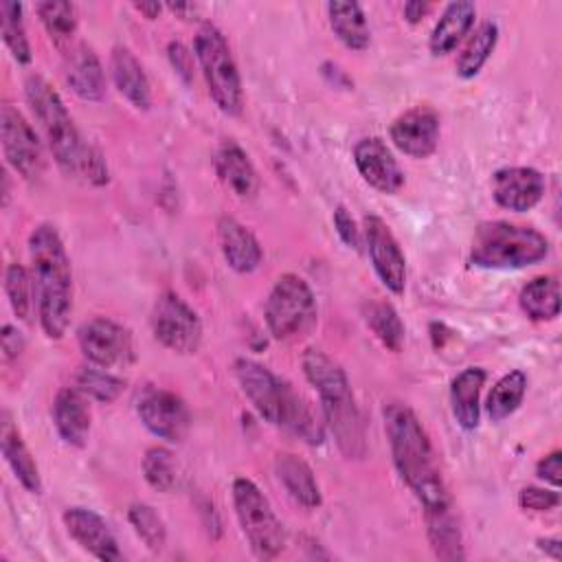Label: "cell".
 I'll use <instances>...</instances> for the list:
<instances>
[{
  "instance_id": "cell-27",
  "label": "cell",
  "mask_w": 562,
  "mask_h": 562,
  "mask_svg": "<svg viewBox=\"0 0 562 562\" xmlns=\"http://www.w3.org/2000/svg\"><path fill=\"white\" fill-rule=\"evenodd\" d=\"M0 446H2L4 461H7L9 468L13 470L15 479L20 481V485H22L26 492H31V494H40V492H42V479H40L37 463L33 461V457H31L26 443L22 441L18 428L11 424L9 413H2Z\"/></svg>"
},
{
  "instance_id": "cell-43",
  "label": "cell",
  "mask_w": 562,
  "mask_h": 562,
  "mask_svg": "<svg viewBox=\"0 0 562 562\" xmlns=\"http://www.w3.org/2000/svg\"><path fill=\"white\" fill-rule=\"evenodd\" d=\"M536 474L538 479H542L544 483L560 487L562 481V452L553 450L549 454H544L538 463H536Z\"/></svg>"
},
{
  "instance_id": "cell-34",
  "label": "cell",
  "mask_w": 562,
  "mask_h": 562,
  "mask_svg": "<svg viewBox=\"0 0 562 562\" xmlns=\"http://www.w3.org/2000/svg\"><path fill=\"white\" fill-rule=\"evenodd\" d=\"M0 33H2V40H4L11 57L18 64H29L33 55H31V44L26 37L20 2H13V0L0 2Z\"/></svg>"
},
{
  "instance_id": "cell-7",
  "label": "cell",
  "mask_w": 562,
  "mask_h": 562,
  "mask_svg": "<svg viewBox=\"0 0 562 562\" xmlns=\"http://www.w3.org/2000/svg\"><path fill=\"white\" fill-rule=\"evenodd\" d=\"M193 50L213 103L226 116H237L244 103L241 77L222 31L213 22H204L195 33Z\"/></svg>"
},
{
  "instance_id": "cell-5",
  "label": "cell",
  "mask_w": 562,
  "mask_h": 562,
  "mask_svg": "<svg viewBox=\"0 0 562 562\" xmlns=\"http://www.w3.org/2000/svg\"><path fill=\"white\" fill-rule=\"evenodd\" d=\"M301 367L307 382L321 395L325 428L334 435L338 450L347 459H362L367 454V437L362 415L353 400L345 369L325 351L310 347L301 356Z\"/></svg>"
},
{
  "instance_id": "cell-44",
  "label": "cell",
  "mask_w": 562,
  "mask_h": 562,
  "mask_svg": "<svg viewBox=\"0 0 562 562\" xmlns=\"http://www.w3.org/2000/svg\"><path fill=\"white\" fill-rule=\"evenodd\" d=\"M0 345H2V358H4V362H11V360H15L20 353H22V349H24V338H22V334L13 327V325H2V334H0Z\"/></svg>"
},
{
  "instance_id": "cell-20",
  "label": "cell",
  "mask_w": 562,
  "mask_h": 562,
  "mask_svg": "<svg viewBox=\"0 0 562 562\" xmlns=\"http://www.w3.org/2000/svg\"><path fill=\"white\" fill-rule=\"evenodd\" d=\"M53 424L64 443L83 448L90 435V406L86 395L75 389H61L53 400Z\"/></svg>"
},
{
  "instance_id": "cell-26",
  "label": "cell",
  "mask_w": 562,
  "mask_h": 562,
  "mask_svg": "<svg viewBox=\"0 0 562 562\" xmlns=\"http://www.w3.org/2000/svg\"><path fill=\"white\" fill-rule=\"evenodd\" d=\"M485 384V369L468 367L450 384V404L457 424L463 430H474L481 419V389Z\"/></svg>"
},
{
  "instance_id": "cell-2",
  "label": "cell",
  "mask_w": 562,
  "mask_h": 562,
  "mask_svg": "<svg viewBox=\"0 0 562 562\" xmlns=\"http://www.w3.org/2000/svg\"><path fill=\"white\" fill-rule=\"evenodd\" d=\"M384 430L393 465L424 512L452 507L432 443L417 415L400 402L384 406Z\"/></svg>"
},
{
  "instance_id": "cell-36",
  "label": "cell",
  "mask_w": 562,
  "mask_h": 562,
  "mask_svg": "<svg viewBox=\"0 0 562 562\" xmlns=\"http://www.w3.org/2000/svg\"><path fill=\"white\" fill-rule=\"evenodd\" d=\"M4 292L15 316L22 321H31L33 305H35V283H33V274L22 263L7 266Z\"/></svg>"
},
{
  "instance_id": "cell-6",
  "label": "cell",
  "mask_w": 562,
  "mask_h": 562,
  "mask_svg": "<svg viewBox=\"0 0 562 562\" xmlns=\"http://www.w3.org/2000/svg\"><path fill=\"white\" fill-rule=\"evenodd\" d=\"M547 255L549 241L540 231L505 220L479 224L470 246V263L487 270L527 268Z\"/></svg>"
},
{
  "instance_id": "cell-45",
  "label": "cell",
  "mask_w": 562,
  "mask_h": 562,
  "mask_svg": "<svg viewBox=\"0 0 562 562\" xmlns=\"http://www.w3.org/2000/svg\"><path fill=\"white\" fill-rule=\"evenodd\" d=\"M428 11H430V4H428V2L411 0V2L404 4V18H406V22H411V24H417L419 20H424Z\"/></svg>"
},
{
  "instance_id": "cell-10",
  "label": "cell",
  "mask_w": 562,
  "mask_h": 562,
  "mask_svg": "<svg viewBox=\"0 0 562 562\" xmlns=\"http://www.w3.org/2000/svg\"><path fill=\"white\" fill-rule=\"evenodd\" d=\"M156 340L176 353H195L202 345V323L195 310L176 292H162L151 310Z\"/></svg>"
},
{
  "instance_id": "cell-17",
  "label": "cell",
  "mask_w": 562,
  "mask_h": 562,
  "mask_svg": "<svg viewBox=\"0 0 562 562\" xmlns=\"http://www.w3.org/2000/svg\"><path fill=\"white\" fill-rule=\"evenodd\" d=\"M353 162L362 180L380 193H397L404 187V171L386 143L378 136H367L356 143Z\"/></svg>"
},
{
  "instance_id": "cell-42",
  "label": "cell",
  "mask_w": 562,
  "mask_h": 562,
  "mask_svg": "<svg viewBox=\"0 0 562 562\" xmlns=\"http://www.w3.org/2000/svg\"><path fill=\"white\" fill-rule=\"evenodd\" d=\"M167 55H169V61L176 68V72L187 83H191V79H193V55L189 53V48L182 42H169Z\"/></svg>"
},
{
  "instance_id": "cell-16",
  "label": "cell",
  "mask_w": 562,
  "mask_h": 562,
  "mask_svg": "<svg viewBox=\"0 0 562 562\" xmlns=\"http://www.w3.org/2000/svg\"><path fill=\"white\" fill-rule=\"evenodd\" d=\"M544 176L533 167H503L492 176V198L507 211H531L544 195Z\"/></svg>"
},
{
  "instance_id": "cell-47",
  "label": "cell",
  "mask_w": 562,
  "mask_h": 562,
  "mask_svg": "<svg viewBox=\"0 0 562 562\" xmlns=\"http://www.w3.org/2000/svg\"><path fill=\"white\" fill-rule=\"evenodd\" d=\"M134 9L149 20H156L162 11V4L160 2H134Z\"/></svg>"
},
{
  "instance_id": "cell-46",
  "label": "cell",
  "mask_w": 562,
  "mask_h": 562,
  "mask_svg": "<svg viewBox=\"0 0 562 562\" xmlns=\"http://www.w3.org/2000/svg\"><path fill=\"white\" fill-rule=\"evenodd\" d=\"M538 549L544 551L553 560H562V542L558 538H538L536 540Z\"/></svg>"
},
{
  "instance_id": "cell-35",
  "label": "cell",
  "mask_w": 562,
  "mask_h": 562,
  "mask_svg": "<svg viewBox=\"0 0 562 562\" xmlns=\"http://www.w3.org/2000/svg\"><path fill=\"white\" fill-rule=\"evenodd\" d=\"M35 11H37L48 37L57 46H66L72 40L75 31H77V9L72 2L46 0V2H37Z\"/></svg>"
},
{
  "instance_id": "cell-18",
  "label": "cell",
  "mask_w": 562,
  "mask_h": 562,
  "mask_svg": "<svg viewBox=\"0 0 562 562\" xmlns=\"http://www.w3.org/2000/svg\"><path fill=\"white\" fill-rule=\"evenodd\" d=\"M64 525L68 536L90 555L103 562H119L123 553L116 544V538L108 522L88 507H68L64 512Z\"/></svg>"
},
{
  "instance_id": "cell-28",
  "label": "cell",
  "mask_w": 562,
  "mask_h": 562,
  "mask_svg": "<svg viewBox=\"0 0 562 562\" xmlns=\"http://www.w3.org/2000/svg\"><path fill=\"white\" fill-rule=\"evenodd\" d=\"M327 18L334 35L351 50H364L371 44V31L358 2H327Z\"/></svg>"
},
{
  "instance_id": "cell-21",
  "label": "cell",
  "mask_w": 562,
  "mask_h": 562,
  "mask_svg": "<svg viewBox=\"0 0 562 562\" xmlns=\"http://www.w3.org/2000/svg\"><path fill=\"white\" fill-rule=\"evenodd\" d=\"M213 167L217 178L231 189L237 198L250 200L259 191V176L255 165L250 162L248 154L235 143V140H224L213 158Z\"/></svg>"
},
{
  "instance_id": "cell-13",
  "label": "cell",
  "mask_w": 562,
  "mask_h": 562,
  "mask_svg": "<svg viewBox=\"0 0 562 562\" xmlns=\"http://www.w3.org/2000/svg\"><path fill=\"white\" fill-rule=\"evenodd\" d=\"M136 413L143 422V426L167 441H182L189 432L191 415L187 404L171 391L147 386L138 393L136 400Z\"/></svg>"
},
{
  "instance_id": "cell-25",
  "label": "cell",
  "mask_w": 562,
  "mask_h": 562,
  "mask_svg": "<svg viewBox=\"0 0 562 562\" xmlns=\"http://www.w3.org/2000/svg\"><path fill=\"white\" fill-rule=\"evenodd\" d=\"M474 18H476V7L468 0H457L446 4L428 40L430 53L437 57L452 53L474 26Z\"/></svg>"
},
{
  "instance_id": "cell-33",
  "label": "cell",
  "mask_w": 562,
  "mask_h": 562,
  "mask_svg": "<svg viewBox=\"0 0 562 562\" xmlns=\"http://www.w3.org/2000/svg\"><path fill=\"white\" fill-rule=\"evenodd\" d=\"M364 321L375 338L391 351H400L404 342V323L395 307L386 301H371L364 307Z\"/></svg>"
},
{
  "instance_id": "cell-4",
  "label": "cell",
  "mask_w": 562,
  "mask_h": 562,
  "mask_svg": "<svg viewBox=\"0 0 562 562\" xmlns=\"http://www.w3.org/2000/svg\"><path fill=\"white\" fill-rule=\"evenodd\" d=\"M37 316L48 338H61L72 312V272L64 241L53 224H37L29 235Z\"/></svg>"
},
{
  "instance_id": "cell-31",
  "label": "cell",
  "mask_w": 562,
  "mask_h": 562,
  "mask_svg": "<svg viewBox=\"0 0 562 562\" xmlns=\"http://www.w3.org/2000/svg\"><path fill=\"white\" fill-rule=\"evenodd\" d=\"M498 42V26L492 20L481 22L474 33L470 35L468 44L457 57V75L461 79H472L479 75V70L485 66L490 55L494 53Z\"/></svg>"
},
{
  "instance_id": "cell-30",
  "label": "cell",
  "mask_w": 562,
  "mask_h": 562,
  "mask_svg": "<svg viewBox=\"0 0 562 562\" xmlns=\"http://www.w3.org/2000/svg\"><path fill=\"white\" fill-rule=\"evenodd\" d=\"M520 310L531 321H553L560 316V281L553 274L531 279L518 294Z\"/></svg>"
},
{
  "instance_id": "cell-37",
  "label": "cell",
  "mask_w": 562,
  "mask_h": 562,
  "mask_svg": "<svg viewBox=\"0 0 562 562\" xmlns=\"http://www.w3.org/2000/svg\"><path fill=\"white\" fill-rule=\"evenodd\" d=\"M75 389H79L83 395H90L97 402H114L123 389L125 382L112 373H108L101 367H81L75 375Z\"/></svg>"
},
{
  "instance_id": "cell-22",
  "label": "cell",
  "mask_w": 562,
  "mask_h": 562,
  "mask_svg": "<svg viewBox=\"0 0 562 562\" xmlns=\"http://www.w3.org/2000/svg\"><path fill=\"white\" fill-rule=\"evenodd\" d=\"M217 241L226 263L239 272L248 274L261 263V246L257 237L235 217L222 215L217 222Z\"/></svg>"
},
{
  "instance_id": "cell-32",
  "label": "cell",
  "mask_w": 562,
  "mask_h": 562,
  "mask_svg": "<svg viewBox=\"0 0 562 562\" xmlns=\"http://www.w3.org/2000/svg\"><path fill=\"white\" fill-rule=\"evenodd\" d=\"M527 391V375L522 371H509L505 373L490 391L485 411L492 422H503L507 419L522 402Z\"/></svg>"
},
{
  "instance_id": "cell-8",
  "label": "cell",
  "mask_w": 562,
  "mask_h": 562,
  "mask_svg": "<svg viewBox=\"0 0 562 562\" xmlns=\"http://www.w3.org/2000/svg\"><path fill=\"white\" fill-rule=\"evenodd\" d=\"M233 505L250 551L261 560L277 558L285 547V531L263 492L250 479L237 476L233 481Z\"/></svg>"
},
{
  "instance_id": "cell-23",
  "label": "cell",
  "mask_w": 562,
  "mask_h": 562,
  "mask_svg": "<svg viewBox=\"0 0 562 562\" xmlns=\"http://www.w3.org/2000/svg\"><path fill=\"white\" fill-rule=\"evenodd\" d=\"M110 70L119 92L136 108L149 110L151 105V86L134 53L127 46H114L110 55Z\"/></svg>"
},
{
  "instance_id": "cell-15",
  "label": "cell",
  "mask_w": 562,
  "mask_h": 562,
  "mask_svg": "<svg viewBox=\"0 0 562 562\" xmlns=\"http://www.w3.org/2000/svg\"><path fill=\"white\" fill-rule=\"evenodd\" d=\"M393 145L411 158H428L439 143V116L432 108L415 105L391 123Z\"/></svg>"
},
{
  "instance_id": "cell-14",
  "label": "cell",
  "mask_w": 562,
  "mask_h": 562,
  "mask_svg": "<svg viewBox=\"0 0 562 562\" xmlns=\"http://www.w3.org/2000/svg\"><path fill=\"white\" fill-rule=\"evenodd\" d=\"M362 233L378 279L393 294H402L406 288V259L395 235L378 215H367L362 220Z\"/></svg>"
},
{
  "instance_id": "cell-19",
  "label": "cell",
  "mask_w": 562,
  "mask_h": 562,
  "mask_svg": "<svg viewBox=\"0 0 562 562\" xmlns=\"http://www.w3.org/2000/svg\"><path fill=\"white\" fill-rule=\"evenodd\" d=\"M64 77L68 88L83 101H101L105 97L103 66L88 44H77L66 53Z\"/></svg>"
},
{
  "instance_id": "cell-29",
  "label": "cell",
  "mask_w": 562,
  "mask_h": 562,
  "mask_svg": "<svg viewBox=\"0 0 562 562\" xmlns=\"http://www.w3.org/2000/svg\"><path fill=\"white\" fill-rule=\"evenodd\" d=\"M424 516H426L428 540H430L435 555L439 560H448V562L463 560L465 558L463 536H461V527L452 514V507L424 512Z\"/></svg>"
},
{
  "instance_id": "cell-40",
  "label": "cell",
  "mask_w": 562,
  "mask_h": 562,
  "mask_svg": "<svg viewBox=\"0 0 562 562\" xmlns=\"http://www.w3.org/2000/svg\"><path fill=\"white\" fill-rule=\"evenodd\" d=\"M518 505L529 512H551L560 505V494L555 490L544 487H522L518 494Z\"/></svg>"
},
{
  "instance_id": "cell-12",
  "label": "cell",
  "mask_w": 562,
  "mask_h": 562,
  "mask_svg": "<svg viewBox=\"0 0 562 562\" xmlns=\"http://www.w3.org/2000/svg\"><path fill=\"white\" fill-rule=\"evenodd\" d=\"M0 140L2 151L9 162V167L15 169L24 180H33L42 176L44 171V151L42 143L31 127V123L24 119L20 110L13 105L0 108Z\"/></svg>"
},
{
  "instance_id": "cell-3",
  "label": "cell",
  "mask_w": 562,
  "mask_h": 562,
  "mask_svg": "<svg viewBox=\"0 0 562 562\" xmlns=\"http://www.w3.org/2000/svg\"><path fill=\"white\" fill-rule=\"evenodd\" d=\"M233 371L241 393L268 424L290 430L310 446L325 441V422L285 380L250 358L235 360Z\"/></svg>"
},
{
  "instance_id": "cell-41",
  "label": "cell",
  "mask_w": 562,
  "mask_h": 562,
  "mask_svg": "<svg viewBox=\"0 0 562 562\" xmlns=\"http://www.w3.org/2000/svg\"><path fill=\"white\" fill-rule=\"evenodd\" d=\"M334 226H336V233H338V237L342 239V244L347 248L360 250V244H362L360 241V228H358L356 220L351 217V213L342 204H338L334 209Z\"/></svg>"
},
{
  "instance_id": "cell-11",
  "label": "cell",
  "mask_w": 562,
  "mask_h": 562,
  "mask_svg": "<svg viewBox=\"0 0 562 562\" xmlns=\"http://www.w3.org/2000/svg\"><path fill=\"white\" fill-rule=\"evenodd\" d=\"M77 342L88 362L101 369L127 367L134 362V342L127 327L121 323L97 316L77 329Z\"/></svg>"
},
{
  "instance_id": "cell-1",
  "label": "cell",
  "mask_w": 562,
  "mask_h": 562,
  "mask_svg": "<svg viewBox=\"0 0 562 562\" xmlns=\"http://www.w3.org/2000/svg\"><path fill=\"white\" fill-rule=\"evenodd\" d=\"M24 94L48 140L57 167L66 176L83 178L94 187L108 184L110 169L103 154L81 138L57 90L42 75L33 72L24 79Z\"/></svg>"
},
{
  "instance_id": "cell-39",
  "label": "cell",
  "mask_w": 562,
  "mask_h": 562,
  "mask_svg": "<svg viewBox=\"0 0 562 562\" xmlns=\"http://www.w3.org/2000/svg\"><path fill=\"white\" fill-rule=\"evenodd\" d=\"M143 476L158 492H171L176 487V461L162 446L147 448L143 457Z\"/></svg>"
},
{
  "instance_id": "cell-48",
  "label": "cell",
  "mask_w": 562,
  "mask_h": 562,
  "mask_svg": "<svg viewBox=\"0 0 562 562\" xmlns=\"http://www.w3.org/2000/svg\"><path fill=\"white\" fill-rule=\"evenodd\" d=\"M167 9L173 11L176 15H182L184 20H191L189 15H195V11H198L193 4H167Z\"/></svg>"
},
{
  "instance_id": "cell-24",
  "label": "cell",
  "mask_w": 562,
  "mask_h": 562,
  "mask_svg": "<svg viewBox=\"0 0 562 562\" xmlns=\"http://www.w3.org/2000/svg\"><path fill=\"white\" fill-rule=\"evenodd\" d=\"M274 472H277V479L281 481V485L285 487L288 496L296 505H301L305 509L321 507V503H323L321 487H318V483L314 479L312 468L301 457H296L292 452L277 454Z\"/></svg>"
},
{
  "instance_id": "cell-9",
  "label": "cell",
  "mask_w": 562,
  "mask_h": 562,
  "mask_svg": "<svg viewBox=\"0 0 562 562\" xmlns=\"http://www.w3.org/2000/svg\"><path fill=\"white\" fill-rule=\"evenodd\" d=\"M263 316L268 331L277 340L307 334L316 323V299L307 281L292 272L281 274L266 299Z\"/></svg>"
},
{
  "instance_id": "cell-38",
  "label": "cell",
  "mask_w": 562,
  "mask_h": 562,
  "mask_svg": "<svg viewBox=\"0 0 562 562\" xmlns=\"http://www.w3.org/2000/svg\"><path fill=\"white\" fill-rule=\"evenodd\" d=\"M127 520L134 527L136 536L145 542L149 551H162L167 542V529L158 512L147 503H132L127 509Z\"/></svg>"
}]
</instances>
